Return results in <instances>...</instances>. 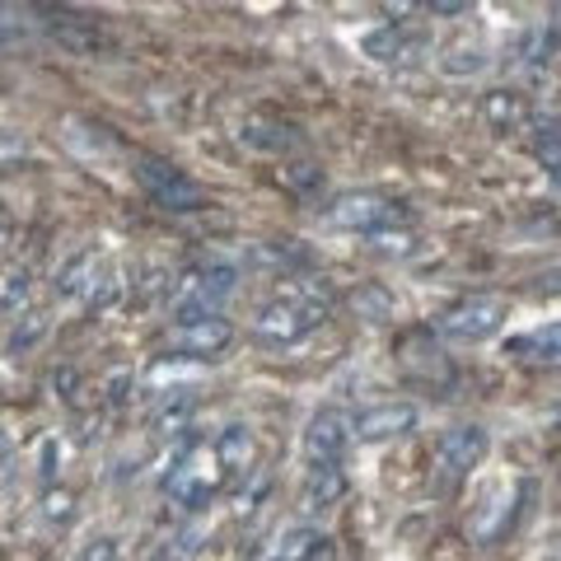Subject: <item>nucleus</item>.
<instances>
[{"label": "nucleus", "mask_w": 561, "mask_h": 561, "mask_svg": "<svg viewBox=\"0 0 561 561\" xmlns=\"http://www.w3.org/2000/svg\"><path fill=\"white\" fill-rule=\"evenodd\" d=\"M42 14H52V38L66 47V52L75 57H94V52H113V38L103 34L94 20H85V14H71V10H42Z\"/></svg>", "instance_id": "nucleus-12"}, {"label": "nucleus", "mask_w": 561, "mask_h": 561, "mask_svg": "<svg viewBox=\"0 0 561 561\" xmlns=\"http://www.w3.org/2000/svg\"><path fill=\"white\" fill-rule=\"evenodd\" d=\"M215 459H221L225 473H234V467H244V463H253V431L248 426H225L221 435H215Z\"/></svg>", "instance_id": "nucleus-17"}, {"label": "nucleus", "mask_w": 561, "mask_h": 561, "mask_svg": "<svg viewBox=\"0 0 561 561\" xmlns=\"http://www.w3.org/2000/svg\"><path fill=\"white\" fill-rule=\"evenodd\" d=\"M20 154H24V140H20V136H10V132H0V169L14 164Z\"/></svg>", "instance_id": "nucleus-25"}, {"label": "nucleus", "mask_w": 561, "mask_h": 561, "mask_svg": "<svg viewBox=\"0 0 561 561\" xmlns=\"http://www.w3.org/2000/svg\"><path fill=\"white\" fill-rule=\"evenodd\" d=\"M482 117H487L491 132L510 136V132H524L528 122H534V103H528V94L501 85V89L482 94Z\"/></svg>", "instance_id": "nucleus-14"}, {"label": "nucleus", "mask_w": 561, "mask_h": 561, "mask_svg": "<svg viewBox=\"0 0 561 561\" xmlns=\"http://www.w3.org/2000/svg\"><path fill=\"white\" fill-rule=\"evenodd\" d=\"M538 160L548 174H557V117L552 113L538 122Z\"/></svg>", "instance_id": "nucleus-21"}, {"label": "nucleus", "mask_w": 561, "mask_h": 561, "mask_svg": "<svg viewBox=\"0 0 561 561\" xmlns=\"http://www.w3.org/2000/svg\"><path fill=\"white\" fill-rule=\"evenodd\" d=\"M108 286V276H103V258L94 253V248H85L75 262H66V272H61V290L66 295H85V300H94Z\"/></svg>", "instance_id": "nucleus-15"}, {"label": "nucleus", "mask_w": 561, "mask_h": 561, "mask_svg": "<svg viewBox=\"0 0 561 561\" xmlns=\"http://www.w3.org/2000/svg\"><path fill=\"white\" fill-rule=\"evenodd\" d=\"M487 449H491V435L482 426H449L440 440H435V477L440 482L467 477L482 459H487Z\"/></svg>", "instance_id": "nucleus-7"}, {"label": "nucleus", "mask_w": 561, "mask_h": 561, "mask_svg": "<svg viewBox=\"0 0 561 561\" xmlns=\"http://www.w3.org/2000/svg\"><path fill=\"white\" fill-rule=\"evenodd\" d=\"M333 225L351 229V234H365V239H379V234H394V229H412V215L388 197L347 192V197L333 201Z\"/></svg>", "instance_id": "nucleus-6"}, {"label": "nucleus", "mask_w": 561, "mask_h": 561, "mask_svg": "<svg viewBox=\"0 0 561 561\" xmlns=\"http://www.w3.org/2000/svg\"><path fill=\"white\" fill-rule=\"evenodd\" d=\"M225 477H229V473L221 467V459H215V449H211L207 440H197V445L183 449L174 467H169L164 491L174 496L183 510H201V506L215 501V491H221Z\"/></svg>", "instance_id": "nucleus-2"}, {"label": "nucleus", "mask_w": 561, "mask_h": 561, "mask_svg": "<svg viewBox=\"0 0 561 561\" xmlns=\"http://www.w3.org/2000/svg\"><path fill=\"white\" fill-rule=\"evenodd\" d=\"M136 183L160 211H174V215H187V211H201L207 207V187L197 178H187L178 164L160 160V154H136Z\"/></svg>", "instance_id": "nucleus-3"}, {"label": "nucleus", "mask_w": 561, "mask_h": 561, "mask_svg": "<svg viewBox=\"0 0 561 561\" xmlns=\"http://www.w3.org/2000/svg\"><path fill=\"white\" fill-rule=\"evenodd\" d=\"M197 538H201L197 528H183V534L174 538V548H164V552H160V561H187V557L197 552Z\"/></svg>", "instance_id": "nucleus-23"}, {"label": "nucleus", "mask_w": 561, "mask_h": 561, "mask_svg": "<svg viewBox=\"0 0 561 561\" xmlns=\"http://www.w3.org/2000/svg\"><path fill=\"white\" fill-rule=\"evenodd\" d=\"M323 534L319 528H309V524H300V528H286V534L276 538V548L267 552V561H314L319 552H323Z\"/></svg>", "instance_id": "nucleus-16"}, {"label": "nucleus", "mask_w": 561, "mask_h": 561, "mask_svg": "<svg viewBox=\"0 0 561 561\" xmlns=\"http://www.w3.org/2000/svg\"><path fill=\"white\" fill-rule=\"evenodd\" d=\"M506 319H510V304L501 295H467V300L445 309L440 333L454 341V347H482V341H491L501 333Z\"/></svg>", "instance_id": "nucleus-5"}, {"label": "nucleus", "mask_w": 561, "mask_h": 561, "mask_svg": "<svg viewBox=\"0 0 561 561\" xmlns=\"http://www.w3.org/2000/svg\"><path fill=\"white\" fill-rule=\"evenodd\" d=\"M80 561H117V538H99L80 552Z\"/></svg>", "instance_id": "nucleus-24"}, {"label": "nucleus", "mask_w": 561, "mask_h": 561, "mask_svg": "<svg viewBox=\"0 0 561 561\" xmlns=\"http://www.w3.org/2000/svg\"><path fill=\"white\" fill-rule=\"evenodd\" d=\"M347 445H351V416L337 412V408L319 412L304 426V459L309 463H341Z\"/></svg>", "instance_id": "nucleus-10"}, {"label": "nucleus", "mask_w": 561, "mask_h": 561, "mask_svg": "<svg viewBox=\"0 0 561 561\" xmlns=\"http://www.w3.org/2000/svg\"><path fill=\"white\" fill-rule=\"evenodd\" d=\"M47 514H52V520H61V524H66V520H71V496H66V491L47 496Z\"/></svg>", "instance_id": "nucleus-27"}, {"label": "nucleus", "mask_w": 561, "mask_h": 561, "mask_svg": "<svg viewBox=\"0 0 561 561\" xmlns=\"http://www.w3.org/2000/svg\"><path fill=\"white\" fill-rule=\"evenodd\" d=\"M552 52H557V24L534 28V34H528V42H524V66H534V71L552 66Z\"/></svg>", "instance_id": "nucleus-19"}, {"label": "nucleus", "mask_w": 561, "mask_h": 561, "mask_svg": "<svg viewBox=\"0 0 561 561\" xmlns=\"http://www.w3.org/2000/svg\"><path fill=\"white\" fill-rule=\"evenodd\" d=\"M234 347V323L225 319H197V323H178L169 333V351L174 361H215Z\"/></svg>", "instance_id": "nucleus-8"}, {"label": "nucleus", "mask_w": 561, "mask_h": 561, "mask_svg": "<svg viewBox=\"0 0 561 561\" xmlns=\"http://www.w3.org/2000/svg\"><path fill=\"white\" fill-rule=\"evenodd\" d=\"M361 52L370 61H379V66H408V61L421 57V34H412L402 24H379L370 34H361Z\"/></svg>", "instance_id": "nucleus-13"}, {"label": "nucleus", "mask_w": 561, "mask_h": 561, "mask_svg": "<svg viewBox=\"0 0 561 561\" xmlns=\"http://www.w3.org/2000/svg\"><path fill=\"white\" fill-rule=\"evenodd\" d=\"M351 477L341 463H309L304 482H300V514H327L333 506H341Z\"/></svg>", "instance_id": "nucleus-11"}, {"label": "nucleus", "mask_w": 561, "mask_h": 561, "mask_svg": "<svg viewBox=\"0 0 561 561\" xmlns=\"http://www.w3.org/2000/svg\"><path fill=\"white\" fill-rule=\"evenodd\" d=\"M557 323H548V327H543V333H534V337H524V341H514V347L510 351H528V347H534V351H543L538 356V361H557Z\"/></svg>", "instance_id": "nucleus-22"}, {"label": "nucleus", "mask_w": 561, "mask_h": 561, "mask_svg": "<svg viewBox=\"0 0 561 561\" xmlns=\"http://www.w3.org/2000/svg\"><path fill=\"white\" fill-rule=\"evenodd\" d=\"M426 14H467V5H459V0H431Z\"/></svg>", "instance_id": "nucleus-28"}, {"label": "nucleus", "mask_w": 561, "mask_h": 561, "mask_svg": "<svg viewBox=\"0 0 561 561\" xmlns=\"http://www.w3.org/2000/svg\"><path fill=\"white\" fill-rule=\"evenodd\" d=\"M20 10H10V5H0V38H24V24L14 20Z\"/></svg>", "instance_id": "nucleus-26"}, {"label": "nucleus", "mask_w": 561, "mask_h": 561, "mask_svg": "<svg viewBox=\"0 0 561 561\" xmlns=\"http://www.w3.org/2000/svg\"><path fill=\"white\" fill-rule=\"evenodd\" d=\"M192 416H197V402L187 398V394H169V408L154 412L150 426L160 431V435H183L187 426H192Z\"/></svg>", "instance_id": "nucleus-18"}, {"label": "nucleus", "mask_w": 561, "mask_h": 561, "mask_svg": "<svg viewBox=\"0 0 561 561\" xmlns=\"http://www.w3.org/2000/svg\"><path fill=\"white\" fill-rule=\"evenodd\" d=\"M239 286V272L229 262H207V267H192L178 290H174V319L178 323H197V319H221V304Z\"/></svg>", "instance_id": "nucleus-4"}, {"label": "nucleus", "mask_w": 561, "mask_h": 561, "mask_svg": "<svg viewBox=\"0 0 561 561\" xmlns=\"http://www.w3.org/2000/svg\"><path fill=\"white\" fill-rule=\"evenodd\" d=\"M323 323H327V295H319L314 286H286L258 309L253 337L267 341V347H295L309 333H319Z\"/></svg>", "instance_id": "nucleus-1"}, {"label": "nucleus", "mask_w": 561, "mask_h": 561, "mask_svg": "<svg viewBox=\"0 0 561 561\" xmlns=\"http://www.w3.org/2000/svg\"><path fill=\"white\" fill-rule=\"evenodd\" d=\"M416 416L421 412L412 408V402H374V408L351 416V440H361V445L394 440V435H408L416 426Z\"/></svg>", "instance_id": "nucleus-9"}, {"label": "nucleus", "mask_w": 561, "mask_h": 561, "mask_svg": "<svg viewBox=\"0 0 561 561\" xmlns=\"http://www.w3.org/2000/svg\"><path fill=\"white\" fill-rule=\"evenodd\" d=\"M28 300V272H10L0 280V314H20V304Z\"/></svg>", "instance_id": "nucleus-20"}]
</instances>
